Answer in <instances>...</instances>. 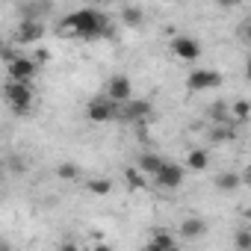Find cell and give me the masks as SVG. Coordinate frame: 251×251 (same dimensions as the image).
Here are the masks:
<instances>
[{"label": "cell", "instance_id": "obj_1", "mask_svg": "<svg viewBox=\"0 0 251 251\" xmlns=\"http://www.w3.org/2000/svg\"><path fill=\"white\" fill-rule=\"evenodd\" d=\"M59 33L77 39H100L109 33V18L100 9H77L59 21Z\"/></svg>", "mask_w": 251, "mask_h": 251}, {"label": "cell", "instance_id": "obj_2", "mask_svg": "<svg viewBox=\"0 0 251 251\" xmlns=\"http://www.w3.org/2000/svg\"><path fill=\"white\" fill-rule=\"evenodd\" d=\"M3 98H6V106H9L15 115H27V112L33 109L36 89H33V83H15V80H6V86H3Z\"/></svg>", "mask_w": 251, "mask_h": 251}, {"label": "cell", "instance_id": "obj_3", "mask_svg": "<svg viewBox=\"0 0 251 251\" xmlns=\"http://www.w3.org/2000/svg\"><path fill=\"white\" fill-rule=\"evenodd\" d=\"M39 74V62L27 53H9L6 50V80L15 83H33V77Z\"/></svg>", "mask_w": 251, "mask_h": 251}, {"label": "cell", "instance_id": "obj_4", "mask_svg": "<svg viewBox=\"0 0 251 251\" xmlns=\"http://www.w3.org/2000/svg\"><path fill=\"white\" fill-rule=\"evenodd\" d=\"M86 118L92 124H106V121H118V103H112L106 95H95L86 103Z\"/></svg>", "mask_w": 251, "mask_h": 251}, {"label": "cell", "instance_id": "obj_5", "mask_svg": "<svg viewBox=\"0 0 251 251\" xmlns=\"http://www.w3.org/2000/svg\"><path fill=\"white\" fill-rule=\"evenodd\" d=\"M222 86V74L213 68H195L186 74V89L189 92H213Z\"/></svg>", "mask_w": 251, "mask_h": 251}, {"label": "cell", "instance_id": "obj_6", "mask_svg": "<svg viewBox=\"0 0 251 251\" xmlns=\"http://www.w3.org/2000/svg\"><path fill=\"white\" fill-rule=\"evenodd\" d=\"M103 95H106L112 103H118V106L136 98V95H133V83H130V77H127V74H115V77H109V83H106Z\"/></svg>", "mask_w": 251, "mask_h": 251}, {"label": "cell", "instance_id": "obj_7", "mask_svg": "<svg viewBox=\"0 0 251 251\" xmlns=\"http://www.w3.org/2000/svg\"><path fill=\"white\" fill-rule=\"evenodd\" d=\"M151 112H154V106H151L148 98H133V100L118 106V121H127V124L145 121V118H151Z\"/></svg>", "mask_w": 251, "mask_h": 251}, {"label": "cell", "instance_id": "obj_8", "mask_svg": "<svg viewBox=\"0 0 251 251\" xmlns=\"http://www.w3.org/2000/svg\"><path fill=\"white\" fill-rule=\"evenodd\" d=\"M169 50H172L175 59H180V62H195V59L201 56V42H198L195 36H175V39L169 42Z\"/></svg>", "mask_w": 251, "mask_h": 251}, {"label": "cell", "instance_id": "obj_9", "mask_svg": "<svg viewBox=\"0 0 251 251\" xmlns=\"http://www.w3.org/2000/svg\"><path fill=\"white\" fill-rule=\"evenodd\" d=\"M183 177H186V166L166 160V166H163V172L154 177V183H157L160 189H177V186L183 183Z\"/></svg>", "mask_w": 251, "mask_h": 251}, {"label": "cell", "instance_id": "obj_10", "mask_svg": "<svg viewBox=\"0 0 251 251\" xmlns=\"http://www.w3.org/2000/svg\"><path fill=\"white\" fill-rule=\"evenodd\" d=\"M45 36V24H39V21H21L18 24V30H15V42L18 45H36L39 39Z\"/></svg>", "mask_w": 251, "mask_h": 251}, {"label": "cell", "instance_id": "obj_11", "mask_svg": "<svg viewBox=\"0 0 251 251\" xmlns=\"http://www.w3.org/2000/svg\"><path fill=\"white\" fill-rule=\"evenodd\" d=\"M163 166H166V160H163L160 154H154V151H145V154H139V160H136V169H139L142 175H151V177H157V175L163 172Z\"/></svg>", "mask_w": 251, "mask_h": 251}, {"label": "cell", "instance_id": "obj_12", "mask_svg": "<svg viewBox=\"0 0 251 251\" xmlns=\"http://www.w3.org/2000/svg\"><path fill=\"white\" fill-rule=\"evenodd\" d=\"M204 233H207V222L201 216H189V219L180 222V236L183 239H201Z\"/></svg>", "mask_w": 251, "mask_h": 251}, {"label": "cell", "instance_id": "obj_13", "mask_svg": "<svg viewBox=\"0 0 251 251\" xmlns=\"http://www.w3.org/2000/svg\"><path fill=\"white\" fill-rule=\"evenodd\" d=\"M189 172H207V166H210V151L207 148H192L189 154H186V163H183Z\"/></svg>", "mask_w": 251, "mask_h": 251}, {"label": "cell", "instance_id": "obj_14", "mask_svg": "<svg viewBox=\"0 0 251 251\" xmlns=\"http://www.w3.org/2000/svg\"><path fill=\"white\" fill-rule=\"evenodd\" d=\"M239 186H242V175H236V172H222V175H216V189H219V192L230 195V192H236Z\"/></svg>", "mask_w": 251, "mask_h": 251}, {"label": "cell", "instance_id": "obj_15", "mask_svg": "<svg viewBox=\"0 0 251 251\" xmlns=\"http://www.w3.org/2000/svg\"><path fill=\"white\" fill-rule=\"evenodd\" d=\"M233 136H236L233 124H213V130H210V142H213V145H225V142H230Z\"/></svg>", "mask_w": 251, "mask_h": 251}, {"label": "cell", "instance_id": "obj_16", "mask_svg": "<svg viewBox=\"0 0 251 251\" xmlns=\"http://www.w3.org/2000/svg\"><path fill=\"white\" fill-rule=\"evenodd\" d=\"M121 21L127 24V27H139V24L145 21L142 6H121Z\"/></svg>", "mask_w": 251, "mask_h": 251}, {"label": "cell", "instance_id": "obj_17", "mask_svg": "<svg viewBox=\"0 0 251 251\" xmlns=\"http://www.w3.org/2000/svg\"><path fill=\"white\" fill-rule=\"evenodd\" d=\"M207 115H210L213 124H233V118H230V106H225V103H213V106L207 109Z\"/></svg>", "mask_w": 251, "mask_h": 251}, {"label": "cell", "instance_id": "obj_18", "mask_svg": "<svg viewBox=\"0 0 251 251\" xmlns=\"http://www.w3.org/2000/svg\"><path fill=\"white\" fill-rule=\"evenodd\" d=\"M86 189H89L92 195L103 198V195H109V192H112V180H109V177H92V180L86 183Z\"/></svg>", "mask_w": 251, "mask_h": 251}, {"label": "cell", "instance_id": "obj_19", "mask_svg": "<svg viewBox=\"0 0 251 251\" xmlns=\"http://www.w3.org/2000/svg\"><path fill=\"white\" fill-rule=\"evenodd\" d=\"M230 118H233V124L236 121H248L251 118V103L248 100H233L230 103Z\"/></svg>", "mask_w": 251, "mask_h": 251}, {"label": "cell", "instance_id": "obj_20", "mask_svg": "<svg viewBox=\"0 0 251 251\" xmlns=\"http://www.w3.org/2000/svg\"><path fill=\"white\" fill-rule=\"evenodd\" d=\"M233 248L236 251H251V227H236L233 230Z\"/></svg>", "mask_w": 251, "mask_h": 251}, {"label": "cell", "instance_id": "obj_21", "mask_svg": "<svg viewBox=\"0 0 251 251\" xmlns=\"http://www.w3.org/2000/svg\"><path fill=\"white\" fill-rule=\"evenodd\" d=\"M124 180L130 183V189H145V175H142V172H139L136 166L124 172Z\"/></svg>", "mask_w": 251, "mask_h": 251}, {"label": "cell", "instance_id": "obj_22", "mask_svg": "<svg viewBox=\"0 0 251 251\" xmlns=\"http://www.w3.org/2000/svg\"><path fill=\"white\" fill-rule=\"evenodd\" d=\"M56 175H59L62 180H77V177H80V169H77V163H59V166H56Z\"/></svg>", "mask_w": 251, "mask_h": 251}, {"label": "cell", "instance_id": "obj_23", "mask_svg": "<svg viewBox=\"0 0 251 251\" xmlns=\"http://www.w3.org/2000/svg\"><path fill=\"white\" fill-rule=\"evenodd\" d=\"M151 242H154V245H160V248H166V251L177 245V242H175V236H172V233H166V230H154V233H151Z\"/></svg>", "mask_w": 251, "mask_h": 251}, {"label": "cell", "instance_id": "obj_24", "mask_svg": "<svg viewBox=\"0 0 251 251\" xmlns=\"http://www.w3.org/2000/svg\"><path fill=\"white\" fill-rule=\"evenodd\" d=\"M59 251H80V248H77L71 239H62V242H59Z\"/></svg>", "mask_w": 251, "mask_h": 251}, {"label": "cell", "instance_id": "obj_25", "mask_svg": "<svg viewBox=\"0 0 251 251\" xmlns=\"http://www.w3.org/2000/svg\"><path fill=\"white\" fill-rule=\"evenodd\" d=\"M242 39L251 45V21H245V24H242Z\"/></svg>", "mask_w": 251, "mask_h": 251}, {"label": "cell", "instance_id": "obj_26", "mask_svg": "<svg viewBox=\"0 0 251 251\" xmlns=\"http://www.w3.org/2000/svg\"><path fill=\"white\" fill-rule=\"evenodd\" d=\"M242 183H245V186H251V163H248V166H245V172H242Z\"/></svg>", "mask_w": 251, "mask_h": 251}, {"label": "cell", "instance_id": "obj_27", "mask_svg": "<svg viewBox=\"0 0 251 251\" xmlns=\"http://www.w3.org/2000/svg\"><path fill=\"white\" fill-rule=\"evenodd\" d=\"M92 251H112V245H106V242H95Z\"/></svg>", "mask_w": 251, "mask_h": 251}, {"label": "cell", "instance_id": "obj_28", "mask_svg": "<svg viewBox=\"0 0 251 251\" xmlns=\"http://www.w3.org/2000/svg\"><path fill=\"white\" fill-rule=\"evenodd\" d=\"M142 251H166V248H160V245H154V242H148V245H145Z\"/></svg>", "mask_w": 251, "mask_h": 251}, {"label": "cell", "instance_id": "obj_29", "mask_svg": "<svg viewBox=\"0 0 251 251\" xmlns=\"http://www.w3.org/2000/svg\"><path fill=\"white\" fill-rule=\"evenodd\" d=\"M0 251H12V242H9V239H3V242H0Z\"/></svg>", "mask_w": 251, "mask_h": 251}, {"label": "cell", "instance_id": "obj_30", "mask_svg": "<svg viewBox=\"0 0 251 251\" xmlns=\"http://www.w3.org/2000/svg\"><path fill=\"white\" fill-rule=\"evenodd\" d=\"M245 68H251V50H248V65H245Z\"/></svg>", "mask_w": 251, "mask_h": 251}, {"label": "cell", "instance_id": "obj_31", "mask_svg": "<svg viewBox=\"0 0 251 251\" xmlns=\"http://www.w3.org/2000/svg\"><path fill=\"white\" fill-rule=\"evenodd\" d=\"M169 251H183V248H177V245H175V248H169Z\"/></svg>", "mask_w": 251, "mask_h": 251}]
</instances>
